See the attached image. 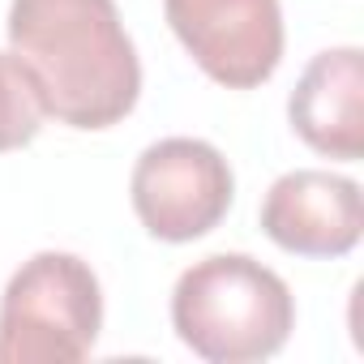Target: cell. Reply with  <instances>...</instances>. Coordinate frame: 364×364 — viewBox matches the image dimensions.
Masks as SVG:
<instances>
[{"instance_id":"3957f363","label":"cell","mask_w":364,"mask_h":364,"mask_svg":"<svg viewBox=\"0 0 364 364\" xmlns=\"http://www.w3.org/2000/svg\"><path fill=\"white\" fill-rule=\"evenodd\" d=\"M103 330V287L65 249L26 257L0 296V364H77Z\"/></svg>"},{"instance_id":"5b68a950","label":"cell","mask_w":364,"mask_h":364,"mask_svg":"<svg viewBox=\"0 0 364 364\" xmlns=\"http://www.w3.org/2000/svg\"><path fill=\"white\" fill-rule=\"evenodd\" d=\"M163 14L193 65L228 90L270 82L283 60L279 0H163Z\"/></svg>"},{"instance_id":"6da1fadb","label":"cell","mask_w":364,"mask_h":364,"mask_svg":"<svg viewBox=\"0 0 364 364\" xmlns=\"http://www.w3.org/2000/svg\"><path fill=\"white\" fill-rule=\"evenodd\" d=\"M9 52L39 86L43 112L103 133L141 99V60L116 0H9Z\"/></svg>"},{"instance_id":"7a4b0ae2","label":"cell","mask_w":364,"mask_h":364,"mask_svg":"<svg viewBox=\"0 0 364 364\" xmlns=\"http://www.w3.org/2000/svg\"><path fill=\"white\" fill-rule=\"evenodd\" d=\"M171 330L210 364H257L296 330L291 287L249 253H210L171 287Z\"/></svg>"},{"instance_id":"52a82bcc","label":"cell","mask_w":364,"mask_h":364,"mask_svg":"<svg viewBox=\"0 0 364 364\" xmlns=\"http://www.w3.org/2000/svg\"><path fill=\"white\" fill-rule=\"evenodd\" d=\"M287 120L296 137L321 159L360 163L364 159V52L351 43L317 52L287 99Z\"/></svg>"},{"instance_id":"8992f818","label":"cell","mask_w":364,"mask_h":364,"mask_svg":"<svg viewBox=\"0 0 364 364\" xmlns=\"http://www.w3.org/2000/svg\"><path fill=\"white\" fill-rule=\"evenodd\" d=\"M262 232L296 257H347L364 236V193L347 176L296 167L266 189Z\"/></svg>"},{"instance_id":"ba28073f","label":"cell","mask_w":364,"mask_h":364,"mask_svg":"<svg viewBox=\"0 0 364 364\" xmlns=\"http://www.w3.org/2000/svg\"><path fill=\"white\" fill-rule=\"evenodd\" d=\"M48 112L39 99L35 77L14 52H0V154H14L31 146L43 129Z\"/></svg>"},{"instance_id":"277c9868","label":"cell","mask_w":364,"mask_h":364,"mask_svg":"<svg viewBox=\"0 0 364 364\" xmlns=\"http://www.w3.org/2000/svg\"><path fill=\"white\" fill-rule=\"evenodd\" d=\"M236 198V171L228 154L202 137L150 141L129 176V202L146 236L163 245H189L210 236Z\"/></svg>"}]
</instances>
